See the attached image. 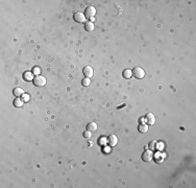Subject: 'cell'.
Returning <instances> with one entry per match:
<instances>
[{
    "instance_id": "obj_15",
    "label": "cell",
    "mask_w": 196,
    "mask_h": 188,
    "mask_svg": "<svg viewBox=\"0 0 196 188\" xmlns=\"http://www.w3.org/2000/svg\"><path fill=\"white\" fill-rule=\"evenodd\" d=\"M85 28H86L87 31H92V30L94 29V24H93V22H91V21L87 22V23L85 24Z\"/></svg>"
},
{
    "instance_id": "obj_10",
    "label": "cell",
    "mask_w": 196,
    "mask_h": 188,
    "mask_svg": "<svg viewBox=\"0 0 196 188\" xmlns=\"http://www.w3.org/2000/svg\"><path fill=\"white\" fill-rule=\"evenodd\" d=\"M23 79L26 81V82H29V81H33V73L32 72H24L23 73Z\"/></svg>"
},
{
    "instance_id": "obj_17",
    "label": "cell",
    "mask_w": 196,
    "mask_h": 188,
    "mask_svg": "<svg viewBox=\"0 0 196 188\" xmlns=\"http://www.w3.org/2000/svg\"><path fill=\"white\" fill-rule=\"evenodd\" d=\"M90 84H91V80H90V79H88V78H85V79L82 81V85H83V86H85V87L90 86Z\"/></svg>"
},
{
    "instance_id": "obj_14",
    "label": "cell",
    "mask_w": 196,
    "mask_h": 188,
    "mask_svg": "<svg viewBox=\"0 0 196 188\" xmlns=\"http://www.w3.org/2000/svg\"><path fill=\"white\" fill-rule=\"evenodd\" d=\"M87 130L90 131V132H94V131H96V130H97V124H96V122H90V123H88V125H87Z\"/></svg>"
},
{
    "instance_id": "obj_1",
    "label": "cell",
    "mask_w": 196,
    "mask_h": 188,
    "mask_svg": "<svg viewBox=\"0 0 196 188\" xmlns=\"http://www.w3.org/2000/svg\"><path fill=\"white\" fill-rule=\"evenodd\" d=\"M32 83H33V85H34L36 87H43V86L46 85V78L43 76V75L38 74L37 76L33 78Z\"/></svg>"
},
{
    "instance_id": "obj_7",
    "label": "cell",
    "mask_w": 196,
    "mask_h": 188,
    "mask_svg": "<svg viewBox=\"0 0 196 188\" xmlns=\"http://www.w3.org/2000/svg\"><path fill=\"white\" fill-rule=\"evenodd\" d=\"M145 121H146V123H147L148 125L153 124V123L155 122V117H154V115H153L152 113H147L146 116H145Z\"/></svg>"
},
{
    "instance_id": "obj_9",
    "label": "cell",
    "mask_w": 196,
    "mask_h": 188,
    "mask_svg": "<svg viewBox=\"0 0 196 188\" xmlns=\"http://www.w3.org/2000/svg\"><path fill=\"white\" fill-rule=\"evenodd\" d=\"M158 146H159V142L157 141V140H152V141H150L149 142V144H148V148L152 152V151H157L158 150Z\"/></svg>"
},
{
    "instance_id": "obj_20",
    "label": "cell",
    "mask_w": 196,
    "mask_h": 188,
    "mask_svg": "<svg viewBox=\"0 0 196 188\" xmlns=\"http://www.w3.org/2000/svg\"><path fill=\"white\" fill-rule=\"evenodd\" d=\"M33 72H34V73H39V72H40V68L36 67V68H34V70H33Z\"/></svg>"
},
{
    "instance_id": "obj_6",
    "label": "cell",
    "mask_w": 196,
    "mask_h": 188,
    "mask_svg": "<svg viewBox=\"0 0 196 188\" xmlns=\"http://www.w3.org/2000/svg\"><path fill=\"white\" fill-rule=\"evenodd\" d=\"M83 73H84V75H85L86 78L91 79V78L93 76V74H94V72H93V68L90 67V66H86V67L84 68V70H83Z\"/></svg>"
},
{
    "instance_id": "obj_12",
    "label": "cell",
    "mask_w": 196,
    "mask_h": 188,
    "mask_svg": "<svg viewBox=\"0 0 196 188\" xmlns=\"http://www.w3.org/2000/svg\"><path fill=\"white\" fill-rule=\"evenodd\" d=\"M13 94H14V96H16V97H20V96H22V95L24 94V92H23V90H22L21 88L17 87V88H15V89L13 90Z\"/></svg>"
},
{
    "instance_id": "obj_8",
    "label": "cell",
    "mask_w": 196,
    "mask_h": 188,
    "mask_svg": "<svg viewBox=\"0 0 196 188\" xmlns=\"http://www.w3.org/2000/svg\"><path fill=\"white\" fill-rule=\"evenodd\" d=\"M107 143H108V145H111V146H115V145L118 143V138H117V136H115V135H109L108 138H107Z\"/></svg>"
},
{
    "instance_id": "obj_18",
    "label": "cell",
    "mask_w": 196,
    "mask_h": 188,
    "mask_svg": "<svg viewBox=\"0 0 196 188\" xmlns=\"http://www.w3.org/2000/svg\"><path fill=\"white\" fill-rule=\"evenodd\" d=\"M83 135H84V137H86V138H90V137H91V132L87 130V131H85V132H84V134H83Z\"/></svg>"
},
{
    "instance_id": "obj_3",
    "label": "cell",
    "mask_w": 196,
    "mask_h": 188,
    "mask_svg": "<svg viewBox=\"0 0 196 188\" xmlns=\"http://www.w3.org/2000/svg\"><path fill=\"white\" fill-rule=\"evenodd\" d=\"M73 20L77 23H84L86 21V16L83 13H75L73 15Z\"/></svg>"
},
{
    "instance_id": "obj_4",
    "label": "cell",
    "mask_w": 196,
    "mask_h": 188,
    "mask_svg": "<svg viewBox=\"0 0 196 188\" xmlns=\"http://www.w3.org/2000/svg\"><path fill=\"white\" fill-rule=\"evenodd\" d=\"M95 14H96V9H95L94 6H89V7H87V9H86V12H85V16H86L87 18H89V19L94 18Z\"/></svg>"
},
{
    "instance_id": "obj_5",
    "label": "cell",
    "mask_w": 196,
    "mask_h": 188,
    "mask_svg": "<svg viewBox=\"0 0 196 188\" xmlns=\"http://www.w3.org/2000/svg\"><path fill=\"white\" fill-rule=\"evenodd\" d=\"M152 157H153V155H152V153H151L150 150H149V151H145V152L142 154V160H143L144 162H149V161H151V160H152Z\"/></svg>"
},
{
    "instance_id": "obj_16",
    "label": "cell",
    "mask_w": 196,
    "mask_h": 188,
    "mask_svg": "<svg viewBox=\"0 0 196 188\" xmlns=\"http://www.w3.org/2000/svg\"><path fill=\"white\" fill-rule=\"evenodd\" d=\"M148 131V125L147 124H145V123H141L140 125H139V132L140 133H146Z\"/></svg>"
},
{
    "instance_id": "obj_2",
    "label": "cell",
    "mask_w": 196,
    "mask_h": 188,
    "mask_svg": "<svg viewBox=\"0 0 196 188\" xmlns=\"http://www.w3.org/2000/svg\"><path fill=\"white\" fill-rule=\"evenodd\" d=\"M131 72H132V76L138 79V80H141V79H143L145 76V71L141 67H135Z\"/></svg>"
},
{
    "instance_id": "obj_13",
    "label": "cell",
    "mask_w": 196,
    "mask_h": 188,
    "mask_svg": "<svg viewBox=\"0 0 196 188\" xmlns=\"http://www.w3.org/2000/svg\"><path fill=\"white\" fill-rule=\"evenodd\" d=\"M122 75H123V78H124V79L128 80V79H130V78L132 76V72H131V70H130V69H125V70H123Z\"/></svg>"
},
{
    "instance_id": "obj_19",
    "label": "cell",
    "mask_w": 196,
    "mask_h": 188,
    "mask_svg": "<svg viewBox=\"0 0 196 188\" xmlns=\"http://www.w3.org/2000/svg\"><path fill=\"white\" fill-rule=\"evenodd\" d=\"M22 99H23V100H24V102H25V101H27V100L29 99V97H28L27 95H25V94H23V95H22Z\"/></svg>"
},
{
    "instance_id": "obj_11",
    "label": "cell",
    "mask_w": 196,
    "mask_h": 188,
    "mask_svg": "<svg viewBox=\"0 0 196 188\" xmlns=\"http://www.w3.org/2000/svg\"><path fill=\"white\" fill-rule=\"evenodd\" d=\"M23 103H24V100L21 99L20 97H17V98L14 100V102H13V104H14L16 108H21V107L23 106Z\"/></svg>"
},
{
    "instance_id": "obj_21",
    "label": "cell",
    "mask_w": 196,
    "mask_h": 188,
    "mask_svg": "<svg viewBox=\"0 0 196 188\" xmlns=\"http://www.w3.org/2000/svg\"><path fill=\"white\" fill-rule=\"evenodd\" d=\"M144 121H145V118H141L140 122H141V123H144Z\"/></svg>"
}]
</instances>
